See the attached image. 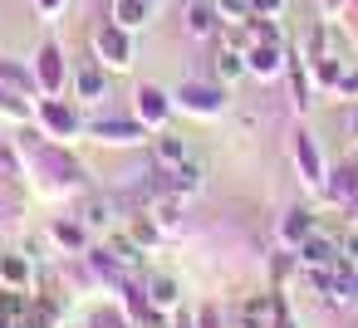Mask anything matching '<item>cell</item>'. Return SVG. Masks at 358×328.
I'll return each instance as SVG.
<instances>
[{
  "mask_svg": "<svg viewBox=\"0 0 358 328\" xmlns=\"http://www.w3.org/2000/svg\"><path fill=\"white\" fill-rule=\"evenodd\" d=\"M289 103H294V113L304 118L309 108H314V79H309V64H304V54H289Z\"/></svg>",
  "mask_w": 358,
  "mask_h": 328,
  "instance_id": "cell-20",
  "label": "cell"
},
{
  "mask_svg": "<svg viewBox=\"0 0 358 328\" xmlns=\"http://www.w3.org/2000/svg\"><path fill=\"white\" fill-rule=\"evenodd\" d=\"M343 30H348V40L358 45V0H348V10H343V20H338Z\"/></svg>",
  "mask_w": 358,
  "mask_h": 328,
  "instance_id": "cell-40",
  "label": "cell"
},
{
  "mask_svg": "<svg viewBox=\"0 0 358 328\" xmlns=\"http://www.w3.org/2000/svg\"><path fill=\"white\" fill-rule=\"evenodd\" d=\"M358 196V157L343 162V167H329V181H324V201H334L338 211Z\"/></svg>",
  "mask_w": 358,
  "mask_h": 328,
  "instance_id": "cell-19",
  "label": "cell"
},
{
  "mask_svg": "<svg viewBox=\"0 0 358 328\" xmlns=\"http://www.w3.org/2000/svg\"><path fill=\"white\" fill-rule=\"evenodd\" d=\"M294 255H299V269H334L338 264V235L334 230H309Z\"/></svg>",
  "mask_w": 358,
  "mask_h": 328,
  "instance_id": "cell-12",
  "label": "cell"
},
{
  "mask_svg": "<svg viewBox=\"0 0 358 328\" xmlns=\"http://www.w3.org/2000/svg\"><path fill=\"white\" fill-rule=\"evenodd\" d=\"M0 84H10L15 94L25 98H40V84H35V69L25 59H0Z\"/></svg>",
  "mask_w": 358,
  "mask_h": 328,
  "instance_id": "cell-28",
  "label": "cell"
},
{
  "mask_svg": "<svg viewBox=\"0 0 358 328\" xmlns=\"http://www.w3.org/2000/svg\"><path fill=\"white\" fill-rule=\"evenodd\" d=\"M143 211L157 221L162 240H182V235H187V211H182V196H162V201H152V206H143Z\"/></svg>",
  "mask_w": 358,
  "mask_h": 328,
  "instance_id": "cell-18",
  "label": "cell"
},
{
  "mask_svg": "<svg viewBox=\"0 0 358 328\" xmlns=\"http://www.w3.org/2000/svg\"><path fill=\"white\" fill-rule=\"evenodd\" d=\"M0 123H15V128L35 123V98L15 94L10 84H0Z\"/></svg>",
  "mask_w": 358,
  "mask_h": 328,
  "instance_id": "cell-24",
  "label": "cell"
},
{
  "mask_svg": "<svg viewBox=\"0 0 358 328\" xmlns=\"http://www.w3.org/2000/svg\"><path fill=\"white\" fill-rule=\"evenodd\" d=\"M0 289H35V260L25 250H0Z\"/></svg>",
  "mask_w": 358,
  "mask_h": 328,
  "instance_id": "cell-17",
  "label": "cell"
},
{
  "mask_svg": "<svg viewBox=\"0 0 358 328\" xmlns=\"http://www.w3.org/2000/svg\"><path fill=\"white\" fill-rule=\"evenodd\" d=\"M309 230H319V211H314V206H289V211L280 216V225H275V245H280V250H299V240H304Z\"/></svg>",
  "mask_w": 358,
  "mask_h": 328,
  "instance_id": "cell-14",
  "label": "cell"
},
{
  "mask_svg": "<svg viewBox=\"0 0 358 328\" xmlns=\"http://www.w3.org/2000/svg\"><path fill=\"white\" fill-rule=\"evenodd\" d=\"M343 147H358V103H348L343 113Z\"/></svg>",
  "mask_w": 358,
  "mask_h": 328,
  "instance_id": "cell-39",
  "label": "cell"
},
{
  "mask_svg": "<svg viewBox=\"0 0 358 328\" xmlns=\"http://www.w3.org/2000/svg\"><path fill=\"white\" fill-rule=\"evenodd\" d=\"M94 59L108 69V74H128L133 64H138V45H133V30H123V25H113V20H103L99 30H94Z\"/></svg>",
  "mask_w": 358,
  "mask_h": 328,
  "instance_id": "cell-6",
  "label": "cell"
},
{
  "mask_svg": "<svg viewBox=\"0 0 358 328\" xmlns=\"http://www.w3.org/2000/svg\"><path fill=\"white\" fill-rule=\"evenodd\" d=\"M143 289H148V299H152V308H162V313H177L182 308V284L172 279V274H143Z\"/></svg>",
  "mask_w": 358,
  "mask_h": 328,
  "instance_id": "cell-21",
  "label": "cell"
},
{
  "mask_svg": "<svg viewBox=\"0 0 358 328\" xmlns=\"http://www.w3.org/2000/svg\"><path fill=\"white\" fill-rule=\"evenodd\" d=\"M133 118L143 123V128H167L172 118H177V98H172V89H162V84H138L133 89Z\"/></svg>",
  "mask_w": 358,
  "mask_h": 328,
  "instance_id": "cell-9",
  "label": "cell"
},
{
  "mask_svg": "<svg viewBox=\"0 0 358 328\" xmlns=\"http://www.w3.org/2000/svg\"><path fill=\"white\" fill-rule=\"evenodd\" d=\"M128 235H133V240H138V245H143L148 255H152V250L162 245V230H157V221H152L148 211H138V216H128Z\"/></svg>",
  "mask_w": 358,
  "mask_h": 328,
  "instance_id": "cell-30",
  "label": "cell"
},
{
  "mask_svg": "<svg viewBox=\"0 0 358 328\" xmlns=\"http://www.w3.org/2000/svg\"><path fill=\"white\" fill-rule=\"evenodd\" d=\"M338 260L358 269V225H343L338 230Z\"/></svg>",
  "mask_w": 358,
  "mask_h": 328,
  "instance_id": "cell-34",
  "label": "cell"
},
{
  "mask_svg": "<svg viewBox=\"0 0 358 328\" xmlns=\"http://www.w3.org/2000/svg\"><path fill=\"white\" fill-rule=\"evenodd\" d=\"M15 216H20V186H0V230L15 225Z\"/></svg>",
  "mask_w": 358,
  "mask_h": 328,
  "instance_id": "cell-32",
  "label": "cell"
},
{
  "mask_svg": "<svg viewBox=\"0 0 358 328\" xmlns=\"http://www.w3.org/2000/svg\"><path fill=\"white\" fill-rule=\"evenodd\" d=\"M250 35L255 40H285V25L280 20H250Z\"/></svg>",
  "mask_w": 358,
  "mask_h": 328,
  "instance_id": "cell-38",
  "label": "cell"
},
{
  "mask_svg": "<svg viewBox=\"0 0 358 328\" xmlns=\"http://www.w3.org/2000/svg\"><path fill=\"white\" fill-rule=\"evenodd\" d=\"M15 147H20V157H25V186H30L40 201H69V196H84V191L94 186V181H89V167H84L69 147L50 142L45 133H35L30 123L20 128Z\"/></svg>",
  "mask_w": 358,
  "mask_h": 328,
  "instance_id": "cell-1",
  "label": "cell"
},
{
  "mask_svg": "<svg viewBox=\"0 0 358 328\" xmlns=\"http://www.w3.org/2000/svg\"><path fill=\"white\" fill-rule=\"evenodd\" d=\"M211 74H216V84H236V79H245V54L231 50V45L221 40L216 54H211Z\"/></svg>",
  "mask_w": 358,
  "mask_h": 328,
  "instance_id": "cell-26",
  "label": "cell"
},
{
  "mask_svg": "<svg viewBox=\"0 0 358 328\" xmlns=\"http://www.w3.org/2000/svg\"><path fill=\"white\" fill-rule=\"evenodd\" d=\"M84 137L99 142V147H113V152H133V147H148V142H152V128H143L133 113H128V118L94 113V118L84 123Z\"/></svg>",
  "mask_w": 358,
  "mask_h": 328,
  "instance_id": "cell-4",
  "label": "cell"
},
{
  "mask_svg": "<svg viewBox=\"0 0 358 328\" xmlns=\"http://www.w3.org/2000/svg\"><path fill=\"white\" fill-rule=\"evenodd\" d=\"M324 304H334V308H358V269L353 264H334V289H329V299Z\"/></svg>",
  "mask_w": 358,
  "mask_h": 328,
  "instance_id": "cell-23",
  "label": "cell"
},
{
  "mask_svg": "<svg viewBox=\"0 0 358 328\" xmlns=\"http://www.w3.org/2000/svg\"><path fill=\"white\" fill-rule=\"evenodd\" d=\"M334 98L358 103V64H348V69H343V79H338V89H334Z\"/></svg>",
  "mask_w": 358,
  "mask_h": 328,
  "instance_id": "cell-36",
  "label": "cell"
},
{
  "mask_svg": "<svg viewBox=\"0 0 358 328\" xmlns=\"http://www.w3.org/2000/svg\"><path fill=\"white\" fill-rule=\"evenodd\" d=\"M343 225H358V196H353V201L343 206Z\"/></svg>",
  "mask_w": 358,
  "mask_h": 328,
  "instance_id": "cell-43",
  "label": "cell"
},
{
  "mask_svg": "<svg viewBox=\"0 0 358 328\" xmlns=\"http://www.w3.org/2000/svg\"><path fill=\"white\" fill-rule=\"evenodd\" d=\"M211 6H216V15H221V30H226V25L255 20V15H250V0H211Z\"/></svg>",
  "mask_w": 358,
  "mask_h": 328,
  "instance_id": "cell-31",
  "label": "cell"
},
{
  "mask_svg": "<svg viewBox=\"0 0 358 328\" xmlns=\"http://www.w3.org/2000/svg\"><path fill=\"white\" fill-rule=\"evenodd\" d=\"M182 35H187V40H211V35H221V15H216L211 0H192V6L182 10Z\"/></svg>",
  "mask_w": 358,
  "mask_h": 328,
  "instance_id": "cell-16",
  "label": "cell"
},
{
  "mask_svg": "<svg viewBox=\"0 0 358 328\" xmlns=\"http://www.w3.org/2000/svg\"><path fill=\"white\" fill-rule=\"evenodd\" d=\"M289 45L285 40H255L250 50H245V79H255L260 89H270V84H280L285 74H289Z\"/></svg>",
  "mask_w": 358,
  "mask_h": 328,
  "instance_id": "cell-7",
  "label": "cell"
},
{
  "mask_svg": "<svg viewBox=\"0 0 358 328\" xmlns=\"http://www.w3.org/2000/svg\"><path fill=\"white\" fill-rule=\"evenodd\" d=\"M343 10H348V0H319V15L324 20H343Z\"/></svg>",
  "mask_w": 358,
  "mask_h": 328,
  "instance_id": "cell-41",
  "label": "cell"
},
{
  "mask_svg": "<svg viewBox=\"0 0 358 328\" xmlns=\"http://www.w3.org/2000/svg\"><path fill=\"white\" fill-rule=\"evenodd\" d=\"M30 6H35V15H40L45 25H55V20L64 15V6H69V0H30Z\"/></svg>",
  "mask_w": 358,
  "mask_h": 328,
  "instance_id": "cell-37",
  "label": "cell"
},
{
  "mask_svg": "<svg viewBox=\"0 0 358 328\" xmlns=\"http://www.w3.org/2000/svg\"><path fill=\"white\" fill-rule=\"evenodd\" d=\"M289 157H294V177H299V186L314 191V196H324L329 162H324V147H319V137H314L309 128H294V137H289Z\"/></svg>",
  "mask_w": 358,
  "mask_h": 328,
  "instance_id": "cell-5",
  "label": "cell"
},
{
  "mask_svg": "<svg viewBox=\"0 0 358 328\" xmlns=\"http://www.w3.org/2000/svg\"><path fill=\"white\" fill-rule=\"evenodd\" d=\"M69 89H74V103H99V98H108V89H113V74H108L99 59H89V64H74Z\"/></svg>",
  "mask_w": 358,
  "mask_h": 328,
  "instance_id": "cell-11",
  "label": "cell"
},
{
  "mask_svg": "<svg viewBox=\"0 0 358 328\" xmlns=\"http://www.w3.org/2000/svg\"><path fill=\"white\" fill-rule=\"evenodd\" d=\"M84 328H133V323H128V313H123V308H94Z\"/></svg>",
  "mask_w": 358,
  "mask_h": 328,
  "instance_id": "cell-33",
  "label": "cell"
},
{
  "mask_svg": "<svg viewBox=\"0 0 358 328\" xmlns=\"http://www.w3.org/2000/svg\"><path fill=\"white\" fill-rule=\"evenodd\" d=\"M309 64V79H314V94H324V98H334V89H338V79H343V69H348V59H304Z\"/></svg>",
  "mask_w": 358,
  "mask_h": 328,
  "instance_id": "cell-27",
  "label": "cell"
},
{
  "mask_svg": "<svg viewBox=\"0 0 358 328\" xmlns=\"http://www.w3.org/2000/svg\"><path fill=\"white\" fill-rule=\"evenodd\" d=\"M10 328H55V323H45V318H40V313H25V318H15V323H10Z\"/></svg>",
  "mask_w": 358,
  "mask_h": 328,
  "instance_id": "cell-42",
  "label": "cell"
},
{
  "mask_svg": "<svg viewBox=\"0 0 358 328\" xmlns=\"http://www.w3.org/2000/svg\"><path fill=\"white\" fill-rule=\"evenodd\" d=\"M0 186H25V157L15 137H0Z\"/></svg>",
  "mask_w": 358,
  "mask_h": 328,
  "instance_id": "cell-29",
  "label": "cell"
},
{
  "mask_svg": "<svg viewBox=\"0 0 358 328\" xmlns=\"http://www.w3.org/2000/svg\"><path fill=\"white\" fill-rule=\"evenodd\" d=\"M45 245H55V250L69 255V260H84V255L94 250V230H89L79 216H50V221H45Z\"/></svg>",
  "mask_w": 358,
  "mask_h": 328,
  "instance_id": "cell-10",
  "label": "cell"
},
{
  "mask_svg": "<svg viewBox=\"0 0 358 328\" xmlns=\"http://www.w3.org/2000/svg\"><path fill=\"white\" fill-rule=\"evenodd\" d=\"M103 250H108V260H113V264H123L128 274H148V250H143L128 230H113V235L103 240Z\"/></svg>",
  "mask_w": 358,
  "mask_h": 328,
  "instance_id": "cell-15",
  "label": "cell"
},
{
  "mask_svg": "<svg viewBox=\"0 0 358 328\" xmlns=\"http://www.w3.org/2000/svg\"><path fill=\"white\" fill-rule=\"evenodd\" d=\"M285 10H289V0H250L255 20H285Z\"/></svg>",
  "mask_w": 358,
  "mask_h": 328,
  "instance_id": "cell-35",
  "label": "cell"
},
{
  "mask_svg": "<svg viewBox=\"0 0 358 328\" xmlns=\"http://www.w3.org/2000/svg\"><path fill=\"white\" fill-rule=\"evenodd\" d=\"M201 186H206V162L192 152V157L172 172V196H182V201H187V196H196Z\"/></svg>",
  "mask_w": 358,
  "mask_h": 328,
  "instance_id": "cell-25",
  "label": "cell"
},
{
  "mask_svg": "<svg viewBox=\"0 0 358 328\" xmlns=\"http://www.w3.org/2000/svg\"><path fill=\"white\" fill-rule=\"evenodd\" d=\"M152 15H157V10L148 6V0H113V6H108V20L123 25V30H133V35H138L143 25H152Z\"/></svg>",
  "mask_w": 358,
  "mask_h": 328,
  "instance_id": "cell-22",
  "label": "cell"
},
{
  "mask_svg": "<svg viewBox=\"0 0 358 328\" xmlns=\"http://www.w3.org/2000/svg\"><path fill=\"white\" fill-rule=\"evenodd\" d=\"M84 113H79V103L74 98H40L35 103V133H45L50 142H59V147H74L79 137H84Z\"/></svg>",
  "mask_w": 358,
  "mask_h": 328,
  "instance_id": "cell-3",
  "label": "cell"
},
{
  "mask_svg": "<svg viewBox=\"0 0 358 328\" xmlns=\"http://www.w3.org/2000/svg\"><path fill=\"white\" fill-rule=\"evenodd\" d=\"M172 98H177V113L192 123H221L231 108L226 84H216V79H187L182 89H172Z\"/></svg>",
  "mask_w": 358,
  "mask_h": 328,
  "instance_id": "cell-2",
  "label": "cell"
},
{
  "mask_svg": "<svg viewBox=\"0 0 358 328\" xmlns=\"http://www.w3.org/2000/svg\"><path fill=\"white\" fill-rule=\"evenodd\" d=\"M148 6H152V10H157V6H162V0H148Z\"/></svg>",
  "mask_w": 358,
  "mask_h": 328,
  "instance_id": "cell-44",
  "label": "cell"
},
{
  "mask_svg": "<svg viewBox=\"0 0 358 328\" xmlns=\"http://www.w3.org/2000/svg\"><path fill=\"white\" fill-rule=\"evenodd\" d=\"M148 147H152V162H157L162 172H177V167H182V162L192 157V137H182V133H177L172 123H167V128H157Z\"/></svg>",
  "mask_w": 358,
  "mask_h": 328,
  "instance_id": "cell-13",
  "label": "cell"
},
{
  "mask_svg": "<svg viewBox=\"0 0 358 328\" xmlns=\"http://www.w3.org/2000/svg\"><path fill=\"white\" fill-rule=\"evenodd\" d=\"M30 69H35V84H40V98H64L69 94V59H64V50H59V40H45L40 50H35V59H30Z\"/></svg>",
  "mask_w": 358,
  "mask_h": 328,
  "instance_id": "cell-8",
  "label": "cell"
}]
</instances>
